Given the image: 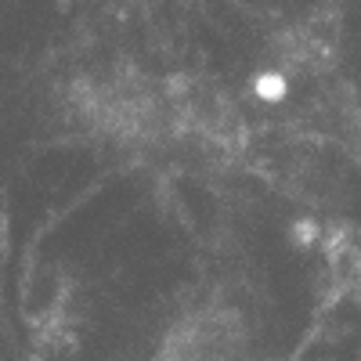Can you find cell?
<instances>
[{"mask_svg": "<svg viewBox=\"0 0 361 361\" xmlns=\"http://www.w3.org/2000/svg\"><path fill=\"white\" fill-rule=\"evenodd\" d=\"M246 322L228 304H206L170 325L152 361H246Z\"/></svg>", "mask_w": 361, "mask_h": 361, "instance_id": "1", "label": "cell"}]
</instances>
